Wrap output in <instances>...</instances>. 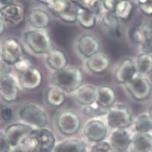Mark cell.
Returning a JSON list of instances; mask_svg holds the SVG:
<instances>
[{"label": "cell", "mask_w": 152, "mask_h": 152, "mask_svg": "<svg viewBox=\"0 0 152 152\" xmlns=\"http://www.w3.org/2000/svg\"><path fill=\"white\" fill-rule=\"evenodd\" d=\"M52 85L61 88L66 94L74 93L83 84V74L80 67L67 65L63 69L53 72Z\"/></svg>", "instance_id": "6da1fadb"}, {"label": "cell", "mask_w": 152, "mask_h": 152, "mask_svg": "<svg viewBox=\"0 0 152 152\" xmlns=\"http://www.w3.org/2000/svg\"><path fill=\"white\" fill-rule=\"evenodd\" d=\"M30 152H53L56 139L47 127L33 128L24 142Z\"/></svg>", "instance_id": "7a4b0ae2"}, {"label": "cell", "mask_w": 152, "mask_h": 152, "mask_svg": "<svg viewBox=\"0 0 152 152\" xmlns=\"http://www.w3.org/2000/svg\"><path fill=\"white\" fill-rule=\"evenodd\" d=\"M23 42L35 55H47L53 48L51 37L46 29L26 30L23 35Z\"/></svg>", "instance_id": "3957f363"}, {"label": "cell", "mask_w": 152, "mask_h": 152, "mask_svg": "<svg viewBox=\"0 0 152 152\" xmlns=\"http://www.w3.org/2000/svg\"><path fill=\"white\" fill-rule=\"evenodd\" d=\"M19 117L23 123L33 128H44L49 124V115L45 109L39 104L30 103L20 109Z\"/></svg>", "instance_id": "277c9868"}, {"label": "cell", "mask_w": 152, "mask_h": 152, "mask_svg": "<svg viewBox=\"0 0 152 152\" xmlns=\"http://www.w3.org/2000/svg\"><path fill=\"white\" fill-rule=\"evenodd\" d=\"M107 126L113 129H127L132 126L133 114L130 108L122 103H115L108 109L106 115Z\"/></svg>", "instance_id": "5b68a950"}, {"label": "cell", "mask_w": 152, "mask_h": 152, "mask_svg": "<svg viewBox=\"0 0 152 152\" xmlns=\"http://www.w3.org/2000/svg\"><path fill=\"white\" fill-rule=\"evenodd\" d=\"M81 125L80 115L72 110H61L56 115V127L61 134L66 137L77 134L81 128Z\"/></svg>", "instance_id": "8992f818"}, {"label": "cell", "mask_w": 152, "mask_h": 152, "mask_svg": "<svg viewBox=\"0 0 152 152\" xmlns=\"http://www.w3.org/2000/svg\"><path fill=\"white\" fill-rule=\"evenodd\" d=\"M129 38L133 43L140 46L141 53L152 54V26L140 23L129 31Z\"/></svg>", "instance_id": "52a82bcc"}, {"label": "cell", "mask_w": 152, "mask_h": 152, "mask_svg": "<svg viewBox=\"0 0 152 152\" xmlns=\"http://www.w3.org/2000/svg\"><path fill=\"white\" fill-rule=\"evenodd\" d=\"M124 86L130 97L137 101L146 100L152 92V85L150 80L146 77L139 74L126 83Z\"/></svg>", "instance_id": "ba28073f"}, {"label": "cell", "mask_w": 152, "mask_h": 152, "mask_svg": "<svg viewBox=\"0 0 152 152\" xmlns=\"http://www.w3.org/2000/svg\"><path fill=\"white\" fill-rule=\"evenodd\" d=\"M108 126L100 118H91L83 127V137L92 143L104 141L108 135Z\"/></svg>", "instance_id": "9c48e42d"}, {"label": "cell", "mask_w": 152, "mask_h": 152, "mask_svg": "<svg viewBox=\"0 0 152 152\" xmlns=\"http://www.w3.org/2000/svg\"><path fill=\"white\" fill-rule=\"evenodd\" d=\"M1 58L13 67L23 56V50L21 43L16 38L8 37L0 46Z\"/></svg>", "instance_id": "30bf717a"}, {"label": "cell", "mask_w": 152, "mask_h": 152, "mask_svg": "<svg viewBox=\"0 0 152 152\" xmlns=\"http://www.w3.org/2000/svg\"><path fill=\"white\" fill-rule=\"evenodd\" d=\"M76 50L84 58H88L100 52V41L96 35L91 33H84L76 41Z\"/></svg>", "instance_id": "8fae6325"}, {"label": "cell", "mask_w": 152, "mask_h": 152, "mask_svg": "<svg viewBox=\"0 0 152 152\" xmlns=\"http://www.w3.org/2000/svg\"><path fill=\"white\" fill-rule=\"evenodd\" d=\"M33 127L25 123H14L5 128L4 133L11 148L23 144Z\"/></svg>", "instance_id": "7c38bea8"}, {"label": "cell", "mask_w": 152, "mask_h": 152, "mask_svg": "<svg viewBox=\"0 0 152 152\" xmlns=\"http://www.w3.org/2000/svg\"><path fill=\"white\" fill-rule=\"evenodd\" d=\"M18 81L23 89L32 91L39 88L42 84L43 74L39 68L31 66L23 72L18 73Z\"/></svg>", "instance_id": "4fadbf2b"}, {"label": "cell", "mask_w": 152, "mask_h": 152, "mask_svg": "<svg viewBox=\"0 0 152 152\" xmlns=\"http://www.w3.org/2000/svg\"><path fill=\"white\" fill-rule=\"evenodd\" d=\"M20 86L18 79L11 74L0 79V97L4 102L12 104L18 100Z\"/></svg>", "instance_id": "5bb4252c"}, {"label": "cell", "mask_w": 152, "mask_h": 152, "mask_svg": "<svg viewBox=\"0 0 152 152\" xmlns=\"http://www.w3.org/2000/svg\"><path fill=\"white\" fill-rule=\"evenodd\" d=\"M0 16L6 25L16 27L20 25L24 21L26 18V11L21 5L12 3L0 8Z\"/></svg>", "instance_id": "9a60e30c"}, {"label": "cell", "mask_w": 152, "mask_h": 152, "mask_svg": "<svg viewBox=\"0 0 152 152\" xmlns=\"http://www.w3.org/2000/svg\"><path fill=\"white\" fill-rule=\"evenodd\" d=\"M138 75L135 60L130 58H124L118 64L114 72V78L116 83L125 85Z\"/></svg>", "instance_id": "2e32d148"}, {"label": "cell", "mask_w": 152, "mask_h": 152, "mask_svg": "<svg viewBox=\"0 0 152 152\" xmlns=\"http://www.w3.org/2000/svg\"><path fill=\"white\" fill-rule=\"evenodd\" d=\"M132 134L127 129H113L110 135V142L114 151L123 152L128 150Z\"/></svg>", "instance_id": "e0dca14e"}, {"label": "cell", "mask_w": 152, "mask_h": 152, "mask_svg": "<svg viewBox=\"0 0 152 152\" xmlns=\"http://www.w3.org/2000/svg\"><path fill=\"white\" fill-rule=\"evenodd\" d=\"M86 67L94 74H101L107 71L110 66V58L106 53L98 52L86 59Z\"/></svg>", "instance_id": "ac0fdd59"}, {"label": "cell", "mask_w": 152, "mask_h": 152, "mask_svg": "<svg viewBox=\"0 0 152 152\" xmlns=\"http://www.w3.org/2000/svg\"><path fill=\"white\" fill-rule=\"evenodd\" d=\"M129 152H152V134L134 133L132 134Z\"/></svg>", "instance_id": "d6986e66"}, {"label": "cell", "mask_w": 152, "mask_h": 152, "mask_svg": "<svg viewBox=\"0 0 152 152\" xmlns=\"http://www.w3.org/2000/svg\"><path fill=\"white\" fill-rule=\"evenodd\" d=\"M46 63L49 68L55 72L68 65V58L62 50L53 47L46 55Z\"/></svg>", "instance_id": "ffe728a7"}, {"label": "cell", "mask_w": 152, "mask_h": 152, "mask_svg": "<svg viewBox=\"0 0 152 152\" xmlns=\"http://www.w3.org/2000/svg\"><path fill=\"white\" fill-rule=\"evenodd\" d=\"M95 103L100 107L108 110L116 103L115 91L107 85L96 87Z\"/></svg>", "instance_id": "44dd1931"}, {"label": "cell", "mask_w": 152, "mask_h": 152, "mask_svg": "<svg viewBox=\"0 0 152 152\" xmlns=\"http://www.w3.org/2000/svg\"><path fill=\"white\" fill-rule=\"evenodd\" d=\"M27 20L31 28L36 29H46L51 23L48 13L40 8L31 10L28 14Z\"/></svg>", "instance_id": "7402d4cb"}, {"label": "cell", "mask_w": 152, "mask_h": 152, "mask_svg": "<svg viewBox=\"0 0 152 152\" xmlns=\"http://www.w3.org/2000/svg\"><path fill=\"white\" fill-rule=\"evenodd\" d=\"M53 152H88L86 143L77 138H68L56 143Z\"/></svg>", "instance_id": "603a6c76"}, {"label": "cell", "mask_w": 152, "mask_h": 152, "mask_svg": "<svg viewBox=\"0 0 152 152\" xmlns=\"http://www.w3.org/2000/svg\"><path fill=\"white\" fill-rule=\"evenodd\" d=\"M73 95L81 106L90 105L95 102L96 87L91 84H83L73 93Z\"/></svg>", "instance_id": "cb8c5ba5"}, {"label": "cell", "mask_w": 152, "mask_h": 152, "mask_svg": "<svg viewBox=\"0 0 152 152\" xmlns=\"http://www.w3.org/2000/svg\"><path fill=\"white\" fill-rule=\"evenodd\" d=\"M114 12H105L100 18V23L104 29L114 37L121 35V22Z\"/></svg>", "instance_id": "d4e9b609"}, {"label": "cell", "mask_w": 152, "mask_h": 152, "mask_svg": "<svg viewBox=\"0 0 152 152\" xmlns=\"http://www.w3.org/2000/svg\"><path fill=\"white\" fill-rule=\"evenodd\" d=\"M67 95L63 90L54 85L47 88L45 94V100L49 106L53 107H60L65 103Z\"/></svg>", "instance_id": "484cf974"}, {"label": "cell", "mask_w": 152, "mask_h": 152, "mask_svg": "<svg viewBox=\"0 0 152 152\" xmlns=\"http://www.w3.org/2000/svg\"><path fill=\"white\" fill-rule=\"evenodd\" d=\"M97 20V15L94 11L77 8V22L83 28L90 29L94 28Z\"/></svg>", "instance_id": "4316f807"}, {"label": "cell", "mask_w": 152, "mask_h": 152, "mask_svg": "<svg viewBox=\"0 0 152 152\" xmlns=\"http://www.w3.org/2000/svg\"><path fill=\"white\" fill-rule=\"evenodd\" d=\"M139 75L146 77L152 72V54L140 53L135 60Z\"/></svg>", "instance_id": "83f0119b"}, {"label": "cell", "mask_w": 152, "mask_h": 152, "mask_svg": "<svg viewBox=\"0 0 152 152\" xmlns=\"http://www.w3.org/2000/svg\"><path fill=\"white\" fill-rule=\"evenodd\" d=\"M134 133H150L152 131V118L148 113H140L133 119Z\"/></svg>", "instance_id": "f1b7e54d"}, {"label": "cell", "mask_w": 152, "mask_h": 152, "mask_svg": "<svg viewBox=\"0 0 152 152\" xmlns=\"http://www.w3.org/2000/svg\"><path fill=\"white\" fill-rule=\"evenodd\" d=\"M45 2L51 12L58 18L73 8L68 0H45Z\"/></svg>", "instance_id": "f546056e"}, {"label": "cell", "mask_w": 152, "mask_h": 152, "mask_svg": "<svg viewBox=\"0 0 152 152\" xmlns=\"http://www.w3.org/2000/svg\"><path fill=\"white\" fill-rule=\"evenodd\" d=\"M133 11V5L129 0H120L117 2L114 14L120 20H128Z\"/></svg>", "instance_id": "4dcf8cb0"}, {"label": "cell", "mask_w": 152, "mask_h": 152, "mask_svg": "<svg viewBox=\"0 0 152 152\" xmlns=\"http://www.w3.org/2000/svg\"><path fill=\"white\" fill-rule=\"evenodd\" d=\"M107 111V109L100 107L95 102L90 105L81 106L80 107V112L82 114L91 118H98L101 116H106Z\"/></svg>", "instance_id": "1f68e13d"}, {"label": "cell", "mask_w": 152, "mask_h": 152, "mask_svg": "<svg viewBox=\"0 0 152 152\" xmlns=\"http://www.w3.org/2000/svg\"><path fill=\"white\" fill-rule=\"evenodd\" d=\"M100 0H71V2L78 6V8L89 10L95 12Z\"/></svg>", "instance_id": "d6a6232c"}, {"label": "cell", "mask_w": 152, "mask_h": 152, "mask_svg": "<svg viewBox=\"0 0 152 152\" xmlns=\"http://www.w3.org/2000/svg\"><path fill=\"white\" fill-rule=\"evenodd\" d=\"M88 152H115V151L110 143L104 140V141L94 143Z\"/></svg>", "instance_id": "836d02e7"}, {"label": "cell", "mask_w": 152, "mask_h": 152, "mask_svg": "<svg viewBox=\"0 0 152 152\" xmlns=\"http://www.w3.org/2000/svg\"><path fill=\"white\" fill-rule=\"evenodd\" d=\"M31 66L33 65L31 60L23 56L13 67L15 68V70L18 71V73H21L28 70Z\"/></svg>", "instance_id": "e575fe53"}, {"label": "cell", "mask_w": 152, "mask_h": 152, "mask_svg": "<svg viewBox=\"0 0 152 152\" xmlns=\"http://www.w3.org/2000/svg\"><path fill=\"white\" fill-rule=\"evenodd\" d=\"M137 4L142 14L152 16V0H137Z\"/></svg>", "instance_id": "d590c367"}, {"label": "cell", "mask_w": 152, "mask_h": 152, "mask_svg": "<svg viewBox=\"0 0 152 152\" xmlns=\"http://www.w3.org/2000/svg\"><path fill=\"white\" fill-rule=\"evenodd\" d=\"M0 118L4 121H10L14 118V111L9 107H2L0 110Z\"/></svg>", "instance_id": "8d00e7d4"}, {"label": "cell", "mask_w": 152, "mask_h": 152, "mask_svg": "<svg viewBox=\"0 0 152 152\" xmlns=\"http://www.w3.org/2000/svg\"><path fill=\"white\" fill-rule=\"evenodd\" d=\"M11 147L7 140L4 132L0 131V152H10Z\"/></svg>", "instance_id": "74e56055"}, {"label": "cell", "mask_w": 152, "mask_h": 152, "mask_svg": "<svg viewBox=\"0 0 152 152\" xmlns=\"http://www.w3.org/2000/svg\"><path fill=\"white\" fill-rule=\"evenodd\" d=\"M12 71V66L7 64L3 60H0V79L10 75Z\"/></svg>", "instance_id": "f35d334b"}, {"label": "cell", "mask_w": 152, "mask_h": 152, "mask_svg": "<svg viewBox=\"0 0 152 152\" xmlns=\"http://www.w3.org/2000/svg\"><path fill=\"white\" fill-rule=\"evenodd\" d=\"M117 2L115 0H104L103 5L106 10V12H114Z\"/></svg>", "instance_id": "ab89813d"}, {"label": "cell", "mask_w": 152, "mask_h": 152, "mask_svg": "<svg viewBox=\"0 0 152 152\" xmlns=\"http://www.w3.org/2000/svg\"><path fill=\"white\" fill-rule=\"evenodd\" d=\"M10 152H30L28 149L27 146L26 145L25 143L16 146V147L12 148Z\"/></svg>", "instance_id": "60d3db41"}, {"label": "cell", "mask_w": 152, "mask_h": 152, "mask_svg": "<svg viewBox=\"0 0 152 152\" xmlns=\"http://www.w3.org/2000/svg\"><path fill=\"white\" fill-rule=\"evenodd\" d=\"M5 29H6V23L2 17L0 16V37L5 33Z\"/></svg>", "instance_id": "b9f144b4"}, {"label": "cell", "mask_w": 152, "mask_h": 152, "mask_svg": "<svg viewBox=\"0 0 152 152\" xmlns=\"http://www.w3.org/2000/svg\"><path fill=\"white\" fill-rule=\"evenodd\" d=\"M14 0H0V5L2 6H5V5H11L14 3Z\"/></svg>", "instance_id": "7bdbcfd3"}, {"label": "cell", "mask_w": 152, "mask_h": 152, "mask_svg": "<svg viewBox=\"0 0 152 152\" xmlns=\"http://www.w3.org/2000/svg\"><path fill=\"white\" fill-rule=\"evenodd\" d=\"M149 114V115L151 116V118H152V105L151 106V107L150 108H149V110H148V113Z\"/></svg>", "instance_id": "ee69618b"}, {"label": "cell", "mask_w": 152, "mask_h": 152, "mask_svg": "<svg viewBox=\"0 0 152 152\" xmlns=\"http://www.w3.org/2000/svg\"><path fill=\"white\" fill-rule=\"evenodd\" d=\"M2 59V58H1V49H0V60Z\"/></svg>", "instance_id": "f6af8a7d"}]
</instances>
